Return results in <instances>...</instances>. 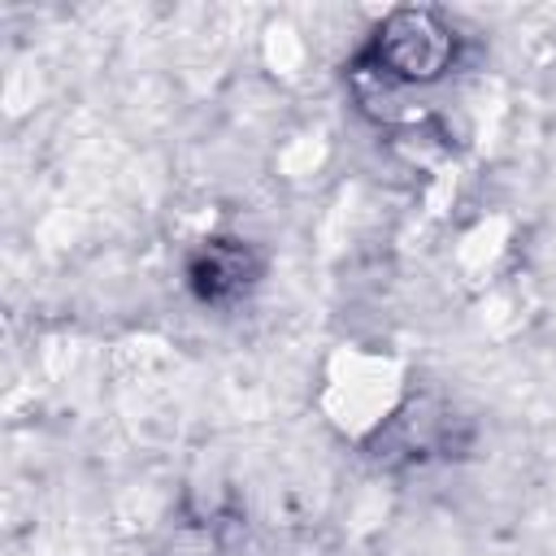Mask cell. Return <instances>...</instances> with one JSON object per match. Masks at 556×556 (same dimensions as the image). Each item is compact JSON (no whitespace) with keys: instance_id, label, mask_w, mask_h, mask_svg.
Instances as JSON below:
<instances>
[{"instance_id":"cell-1","label":"cell","mask_w":556,"mask_h":556,"mask_svg":"<svg viewBox=\"0 0 556 556\" xmlns=\"http://www.w3.org/2000/svg\"><path fill=\"white\" fill-rule=\"evenodd\" d=\"M460 56V35L456 26L434 13V9H391L361 61L382 78V83H400V87H426V83H439Z\"/></svg>"},{"instance_id":"cell-2","label":"cell","mask_w":556,"mask_h":556,"mask_svg":"<svg viewBox=\"0 0 556 556\" xmlns=\"http://www.w3.org/2000/svg\"><path fill=\"white\" fill-rule=\"evenodd\" d=\"M261 274H265V256L256 252L252 239L239 235H208L187 256V287L208 308L239 304L243 295L256 291Z\"/></svg>"}]
</instances>
